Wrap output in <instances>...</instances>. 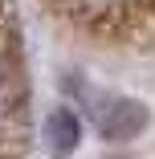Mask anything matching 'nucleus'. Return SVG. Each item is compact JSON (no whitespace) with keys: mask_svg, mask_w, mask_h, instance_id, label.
Wrapping results in <instances>:
<instances>
[{"mask_svg":"<svg viewBox=\"0 0 155 159\" xmlns=\"http://www.w3.org/2000/svg\"><path fill=\"white\" fill-rule=\"evenodd\" d=\"M147 122H151V114H147L143 102H135V98H114V102L98 114V135H102L106 143H127V139H135V135L147 131Z\"/></svg>","mask_w":155,"mask_h":159,"instance_id":"3","label":"nucleus"},{"mask_svg":"<svg viewBox=\"0 0 155 159\" xmlns=\"http://www.w3.org/2000/svg\"><path fill=\"white\" fill-rule=\"evenodd\" d=\"M45 135H49V143L66 155V151H74L78 147V139H82V122H78V114L74 110H66V106H57V110H49L45 114Z\"/></svg>","mask_w":155,"mask_h":159,"instance_id":"4","label":"nucleus"},{"mask_svg":"<svg viewBox=\"0 0 155 159\" xmlns=\"http://www.w3.org/2000/svg\"><path fill=\"white\" fill-rule=\"evenodd\" d=\"M29 143V82L12 0H0V159H25Z\"/></svg>","mask_w":155,"mask_h":159,"instance_id":"2","label":"nucleus"},{"mask_svg":"<svg viewBox=\"0 0 155 159\" xmlns=\"http://www.w3.org/2000/svg\"><path fill=\"white\" fill-rule=\"evenodd\" d=\"M49 12L98 45H155V0H45Z\"/></svg>","mask_w":155,"mask_h":159,"instance_id":"1","label":"nucleus"}]
</instances>
